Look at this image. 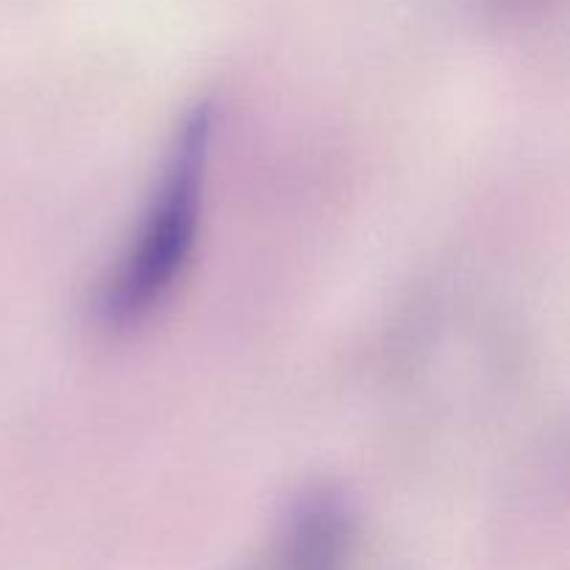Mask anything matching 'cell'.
Here are the masks:
<instances>
[{
  "mask_svg": "<svg viewBox=\"0 0 570 570\" xmlns=\"http://www.w3.org/2000/svg\"><path fill=\"white\" fill-rule=\"evenodd\" d=\"M215 137L212 100H195L173 126L137 226L95 295V315L111 332L148 323L187 276L204 232Z\"/></svg>",
  "mask_w": 570,
  "mask_h": 570,
  "instance_id": "obj_1",
  "label": "cell"
},
{
  "mask_svg": "<svg viewBox=\"0 0 570 570\" xmlns=\"http://www.w3.org/2000/svg\"><path fill=\"white\" fill-rule=\"evenodd\" d=\"M248 570H362L360 523L348 501L323 488L298 495Z\"/></svg>",
  "mask_w": 570,
  "mask_h": 570,
  "instance_id": "obj_2",
  "label": "cell"
}]
</instances>
